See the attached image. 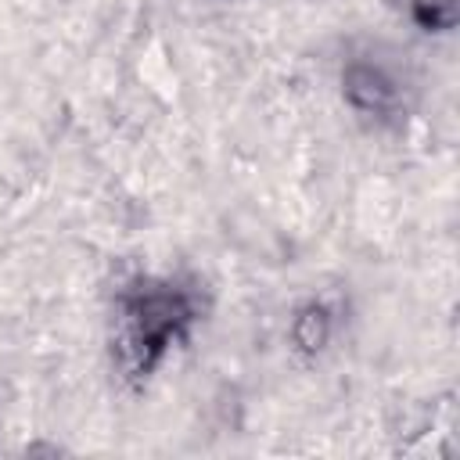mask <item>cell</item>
Returning a JSON list of instances; mask_svg holds the SVG:
<instances>
[{"mask_svg": "<svg viewBox=\"0 0 460 460\" xmlns=\"http://www.w3.org/2000/svg\"><path fill=\"white\" fill-rule=\"evenodd\" d=\"M198 295L176 280L144 277L119 291L115 316V359L126 377L147 381L162 356L198 320Z\"/></svg>", "mask_w": 460, "mask_h": 460, "instance_id": "1", "label": "cell"}, {"mask_svg": "<svg viewBox=\"0 0 460 460\" xmlns=\"http://www.w3.org/2000/svg\"><path fill=\"white\" fill-rule=\"evenodd\" d=\"M331 327H334L331 309L323 302H305V305H298V313L291 320V345L305 356H316L331 341Z\"/></svg>", "mask_w": 460, "mask_h": 460, "instance_id": "3", "label": "cell"}, {"mask_svg": "<svg viewBox=\"0 0 460 460\" xmlns=\"http://www.w3.org/2000/svg\"><path fill=\"white\" fill-rule=\"evenodd\" d=\"M413 22L420 25V29H428V32H446V29H453V22H456V7H453V0H413Z\"/></svg>", "mask_w": 460, "mask_h": 460, "instance_id": "4", "label": "cell"}, {"mask_svg": "<svg viewBox=\"0 0 460 460\" xmlns=\"http://www.w3.org/2000/svg\"><path fill=\"white\" fill-rule=\"evenodd\" d=\"M341 90H345V101H349L359 115L388 119V115L399 111V83H395L381 65L349 61L345 72H341Z\"/></svg>", "mask_w": 460, "mask_h": 460, "instance_id": "2", "label": "cell"}]
</instances>
